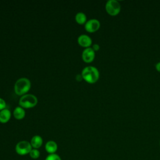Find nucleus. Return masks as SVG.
Wrapping results in <instances>:
<instances>
[{
	"label": "nucleus",
	"instance_id": "1",
	"mask_svg": "<svg viewBox=\"0 0 160 160\" xmlns=\"http://www.w3.org/2000/svg\"><path fill=\"white\" fill-rule=\"evenodd\" d=\"M82 79L89 83L96 82L99 78V72L98 69L94 66L85 67L81 72Z\"/></svg>",
	"mask_w": 160,
	"mask_h": 160
},
{
	"label": "nucleus",
	"instance_id": "2",
	"mask_svg": "<svg viewBox=\"0 0 160 160\" xmlns=\"http://www.w3.org/2000/svg\"><path fill=\"white\" fill-rule=\"evenodd\" d=\"M31 88V82L26 78L18 79L14 84V91L17 95L23 96L26 94Z\"/></svg>",
	"mask_w": 160,
	"mask_h": 160
},
{
	"label": "nucleus",
	"instance_id": "3",
	"mask_svg": "<svg viewBox=\"0 0 160 160\" xmlns=\"http://www.w3.org/2000/svg\"><path fill=\"white\" fill-rule=\"evenodd\" d=\"M38 103V98L31 94H26L21 97L19 104L23 108H31L34 107Z\"/></svg>",
	"mask_w": 160,
	"mask_h": 160
},
{
	"label": "nucleus",
	"instance_id": "4",
	"mask_svg": "<svg viewBox=\"0 0 160 160\" xmlns=\"http://www.w3.org/2000/svg\"><path fill=\"white\" fill-rule=\"evenodd\" d=\"M32 149L30 142L28 141H21L18 142L15 146V151L16 153L21 156H24L29 154Z\"/></svg>",
	"mask_w": 160,
	"mask_h": 160
},
{
	"label": "nucleus",
	"instance_id": "5",
	"mask_svg": "<svg viewBox=\"0 0 160 160\" xmlns=\"http://www.w3.org/2000/svg\"><path fill=\"white\" fill-rule=\"evenodd\" d=\"M105 8L107 12L111 16L117 15L121 10V5L116 0H109L106 2Z\"/></svg>",
	"mask_w": 160,
	"mask_h": 160
},
{
	"label": "nucleus",
	"instance_id": "6",
	"mask_svg": "<svg viewBox=\"0 0 160 160\" xmlns=\"http://www.w3.org/2000/svg\"><path fill=\"white\" fill-rule=\"evenodd\" d=\"M100 22L96 19H91L86 21L84 25L85 29L89 32H94L99 29Z\"/></svg>",
	"mask_w": 160,
	"mask_h": 160
},
{
	"label": "nucleus",
	"instance_id": "7",
	"mask_svg": "<svg viewBox=\"0 0 160 160\" xmlns=\"http://www.w3.org/2000/svg\"><path fill=\"white\" fill-rule=\"evenodd\" d=\"M95 57V51L92 48H86L82 52V60L86 62H92Z\"/></svg>",
	"mask_w": 160,
	"mask_h": 160
},
{
	"label": "nucleus",
	"instance_id": "8",
	"mask_svg": "<svg viewBox=\"0 0 160 160\" xmlns=\"http://www.w3.org/2000/svg\"><path fill=\"white\" fill-rule=\"evenodd\" d=\"M79 44L84 48H89L92 44L91 38L86 34H81L78 38Z\"/></svg>",
	"mask_w": 160,
	"mask_h": 160
},
{
	"label": "nucleus",
	"instance_id": "9",
	"mask_svg": "<svg viewBox=\"0 0 160 160\" xmlns=\"http://www.w3.org/2000/svg\"><path fill=\"white\" fill-rule=\"evenodd\" d=\"M45 149L49 154L56 153L58 150V144L52 140L49 141L45 144Z\"/></svg>",
	"mask_w": 160,
	"mask_h": 160
},
{
	"label": "nucleus",
	"instance_id": "10",
	"mask_svg": "<svg viewBox=\"0 0 160 160\" xmlns=\"http://www.w3.org/2000/svg\"><path fill=\"white\" fill-rule=\"evenodd\" d=\"M43 142V139L41 136L39 135H35L34 136L30 141V143L32 146V148L34 149H39L42 145Z\"/></svg>",
	"mask_w": 160,
	"mask_h": 160
},
{
	"label": "nucleus",
	"instance_id": "11",
	"mask_svg": "<svg viewBox=\"0 0 160 160\" xmlns=\"http://www.w3.org/2000/svg\"><path fill=\"white\" fill-rule=\"evenodd\" d=\"M11 112L8 109H3L0 111V122L2 123H6L9 121L11 118Z\"/></svg>",
	"mask_w": 160,
	"mask_h": 160
},
{
	"label": "nucleus",
	"instance_id": "12",
	"mask_svg": "<svg viewBox=\"0 0 160 160\" xmlns=\"http://www.w3.org/2000/svg\"><path fill=\"white\" fill-rule=\"evenodd\" d=\"M25 111L23 108L17 106L13 111V116L17 119H22L25 116Z\"/></svg>",
	"mask_w": 160,
	"mask_h": 160
},
{
	"label": "nucleus",
	"instance_id": "13",
	"mask_svg": "<svg viewBox=\"0 0 160 160\" xmlns=\"http://www.w3.org/2000/svg\"><path fill=\"white\" fill-rule=\"evenodd\" d=\"M86 19H87V18H86V14L82 12H78L75 16L76 21L80 24H82L86 22Z\"/></svg>",
	"mask_w": 160,
	"mask_h": 160
},
{
	"label": "nucleus",
	"instance_id": "14",
	"mask_svg": "<svg viewBox=\"0 0 160 160\" xmlns=\"http://www.w3.org/2000/svg\"><path fill=\"white\" fill-rule=\"evenodd\" d=\"M29 156L33 159H38L40 156V152L38 150V149H34V148H32L31 149V151H30L29 152Z\"/></svg>",
	"mask_w": 160,
	"mask_h": 160
},
{
	"label": "nucleus",
	"instance_id": "15",
	"mask_svg": "<svg viewBox=\"0 0 160 160\" xmlns=\"http://www.w3.org/2000/svg\"><path fill=\"white\" fill-rule=\"evenodd\" d=\"M45 160H61V157L56 153L49 154L45 159Z\"/></svg>",
	"mask_w": 160,
	"mask_h": 160
},
{
	"label": "nucleus",
	"instance_id": "16",
	"mask_svg": "<svg viewBox=\"0 0 160 160\" xmlns=\"http://www.w3.org/2000/svg\"><path fill=\"white\" fill-rule=\"evenodd\" d=\"M6 106V103L5 101L3 99L0 98V111L2 110L3 109H5Z\"/></svg>",
	"mask_w": 160,
	"mask_h": 160
},
{
	"label": "nucleus",
	"instance_id": "17",
	"mask_svg": "<svg viewBox=\"0 0 160 160\" xmlns=\"http://www.w3.org/2000/svg\"><path fill=\"white\" fill-rule=\"evenodd\" d=\"M92 48V49H93L94 51H98V50L99 49L100 47H99V44H93Z\"/></svg>",
	"mask_w": 160,
	"mask_h": 160
},
{
	"label": "nucleus",
	"instance_id": "18",
	"mask_svg": "<svg viewBox=\"0 0 160 160\" xmlns=\"http://www.w3.org/2000/svg\"><path fill=\"white\" fill-rule=\"evenodd\" d=\"M156 68L157 69L158 71L160 72V62H158L156 64Z\"/></svg>",
	"mask_w": 160,
	"mask_h": 160
},
{
	"label": "nucleus",
	"instance_id": "19",
	"mask_svg": "<svg viewBox=\"0 0 160 160\" xmlns=\"http://www.w3.org/2000/svg\"><path fill=\"white\" fill-rule=\"evenodd\" d=\"M82 79V77L81 74H78V75L76 76V79H77V80L81 81Z\"/></svg>",
	"mask_w": 160,
	"mask_h": 160
},
{
	"label": "nucleus",
	"instance_id": "20",
	"mask_svg": "<svg viewBox=\"0 0 160 160\" xmlns=\"http://www.w3.org/2000/svg\"><path fill=\"white\" fill-rule=\"evenodd\" d=\"M159 144H160V142H159Z\"/></svg>",
	"mask_w": 160,
	"mask_h": 160
}]
</instances>
